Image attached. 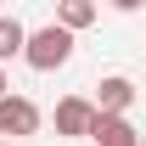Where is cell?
<instances>
[{"label":"cell","instance_id":"cell-1","mask_svg":"<svg viewBox=\"0 0 146 146\" xmlns=\"http://www.w3.org/2000/svg\"><path fill=\"white\" fill-rule=\"evenodd\" d=\"M23 62L34 73H56V68H68V56H73V34L62 28V23H51V28H34V34H23Z\"/></svg>","mask_w":146,"mask_h":146},{"label":"cell","instance_id":"cell-2","mask_svg":"<svg viewBox=\"0 0 146 146\" xmlns=\"http://www.w3.org/2000/svg\"><path fill=\"white\" fill-rule=\"evenodd\" d=\"M39 129V107L28 101V96H0V135H11V141H28Z\"/></svg>","mask_w":146,"mask_h":146},{"label":"cell","instance_id":"cell-3","mask_svg":"<svg viewBox=\"0 0 146 146\" xmlns=\"http://www.w3.org/2000/svg\"><path fill=\"white\" fill-rule=\"evenodd\" d=\"M96 124V107H90V96H62L56 101V135H68V141H84Z\"/></svg>","mask_w":146,"mask_h":146},{"label":"cell","instance_id":"cell-4","mask_svg":"<svg viewBox=\"0 0 146 146\" xmlns=\"http://www.w3.org/2000/svg\"><path fill=\"white\" fill-rule=\"evenodd\" d=\"M84 141H96V146H141V129L129 124V112H96Z\"/></svg>","mask_w":146,"mask_h":146},{"label":"cell","instance_id":"cell-5","mask_svg":"<svg viewBox=\"0 0 146 146\" xmlns=\"http://www.w3.org/2000/svg\"><path fill=\"white\" fill-rule=\"evenodd\" d=\"M96 90H101V96L90 101L96 112H129V107H135V79H129V73H107Z\"/></svg>","mask_w":146,"mask_h":146},{"label":"cell","instance_id":"cell-6","mask_svg":"<svg viewBox=\"0 0 146 146\" xmlns=\"http://www.w3.org/2000/svg\"><path fill=\"white\" fill-rule=\"evenodd\" d=\"M96 17H101V6H96V0H56V23H62L68 34H79V28H90Z\"/></svg>","mask_w":146,"mask_h":146},{"label":"cell","instance_id":"cell-7","mask_svg":"<svg viewBox=\"0 0 146 146\" xmlns=\"http://www.w3.org/2000/svg\"><path fill=\"white\" fill-rule=\"evenodd\" d=\"M23 34H28V28H23L17 17H0V68H6V62L23 51Z\"/></svg>","mask_w":146,"mask_h":146},{"label":"cell","instance_id":"cell-8","mask_svg":"<svg viewBox=\"0 0 146 146\" xmlns=\"http://www.w3.org/2000/svg\"><path fill=\"white\" fill-rule=\"evenodd\" d=\"M112 6H118V11H141L146 0H112Z\"/></svg>","mask_w":146,"mask_h":146},{"label":"cell","instance_id":"cell-9","mask_svg":"<svg viewBox=\"0 0 146 146\" xmlns=\"http://www.w3.org/2000/svg\"><path fill=\"white\" fill-rule=\"evenodd\" d=\"M6 90H11V84H6V68H0V96H6Z\"/></svg>","mask_w":146,"mask_h":146},{"label":"cell","instance_id":"cell-10","mask_svg":"<svg viewBox=\"0 0 146 146\" xmlns=\"http://www.w3.org/2000/svg\"><path fill=\"white\" fill-rule=\"evenodd\" d=\"M0 146H17V141H0Z\"/></svg>","mask_w":146,"mask_h":146}]
</instances>
